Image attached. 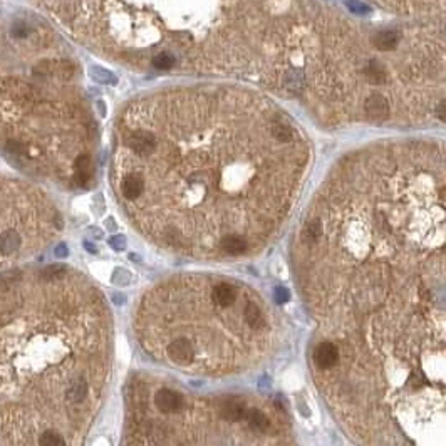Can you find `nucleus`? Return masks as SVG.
Returning <instances> with one entry per match:
<instances>
[{
    "mask_svg": "<svg viewBox=\"0 0 446 446\" xmlns=\"http://www.w3.org/2000/svg\"><path fill=\"white\" fill-rule=\"evenodd\" d=\"M248 411L247 403L238 396H230L221 401L220 404V416L227 421H241L245 419V414Z\"/></svg>",
    "mask_w": 446,
    "mask_h": 446,
    "instance_id": "obj_1",
    "label": "nucleus"
},
{
    "mask_svg": "<svg viewBox=\"0 0 446 446\" xmlns=\"http://www.w3.org/2000/svg\"><path fill=\"white\" fill-rule=\"evenodd\" d=\"M155 404L161 413H178L183 407V396L171 389H159L155 394Z\"/></svg>",
    "mask_w": 446,
    "mask_h": 446,
    "instance_id": "obj_2",
    "label": "nucleus"
},
{
    "mask_svg": "<svg viewBox=\"0 0 446 446\" xmlns=\"http://www.w3.org/2000/svg\"><path fill=\"white\" fill-rule=\"evenodd\" d=\"M364 111L369 119L373 121H384L389 116V103L384 96L381 94H373L369 96L364 103Z\"/></svg>",
    "mask_w": 446,
    "mask_h": 446,
    "instance_id": "obj_3",
    "label": "nucleus"
},
{
    "mask_svg": "<svg viewBox=\"0 0 446 446\" xmlns=\"http://www.w3.org/2000/svg\"><path fill=\"white\" fill-rule=\"evenodd\" d=\"M168 356L176 364H190L193 361V346L188 339H176L168 346Z\"/></svg>",
    "mask_w": 446,
    "mask_h": 446,
    "instance_id": "obj_4",
    "label": "nucleus"
},
{
    "mask_svg": "<svg viewBox=\"0 0 446 446\" xmlns=\"http://www.w3.org/2000/svg\"><path fill=\"white\" fill-rule=\"evenodd\" d=\"M399 39H401V34L398 30L382 29V30H378L373 35V44H374V47L378 50H382V52H389V50L396 49V46L399 44Z\"/></svg>",
    "mask_w": 446,
    "mask_h": 446,
    "instance_id": "obj_5",
    "label": "nucleus"
},
{
    "mask_svg": "<svg viewBox=\"0 0 446 446\" xmlns=\"http://www.w3.org/2000/svg\"><path fill=\"white\" fill-rule=\"evenodd\" d=\"M127 143L139 155H150L156 146L155 136L150 131H135L129 136V139H127Z\"/></svg>",
    "mask_w": 446,
    "mask_h": 446,
    "instance_id": "obj_6",
    "label": "nucleus"
},
{
    "mask_svg": "<svg viewBox=\"0 0 446 446\" xmlns=\"http://www.w3.org/2000/svg\"><path fill=\"white\" fill-rule=\"evenodd\" d=\"M337 359H339V350L332 342H322L321 346L315 349V362L319 367L327 369L332 367Z\"/></svg>",
    "mask_w": 446,
    "mask_h": 446,
    "instance_id": "obj_7",
    "label": "nucleus"
},
{
    "mask_svg": "<svg viewBox=\"0 0 446 446\" xmlns=\"http://www.w3.org/2000/svg\"><path fill=\"white\" fill-rule=\"evenodd\" d=\"M76 181L81 187H87L89 181L92 180V161L89 155H81L76 158Z\"/></svg>",
    "mask_w": 446,
    "mask_h": 446,
    "instance_id": "obj_8",
    "label": "nucleus"
},
{
    "mask_svg": "<svg viewBox=\"0 0 446 446\" xmlns=\"http://www.w3.org/2000/svg\"><path fill=\"white\" fill-rule=\"evenodd\" d=\"M212 297L215 304H218L220 307H230V305H233V302L237 301V290H235V287L230 284H218L213 289Z\"/></svg>",
    "mask_w": 446,
    "mask_h": 446,
    "instance_id": "obj_9",
    "label": "nucleus"
},
{
    "mask_svg": "<svg viewBox=\"0 0 446 446\" xmlns=\"http://www.w3.org/2000/svg\"><path fill=\"white\" fill-rule=\"evenodd\" d=\"M22 247V237L15 230H7L0 235V253L12 255Z\"/></svg>",
    "mask_w": 446,
    "mask_h": 446,
    "instance_id": "obj_10",
    "label": "nucleus"
},
{
    "mask_svg": "<svg viewBox=\"0 0 446 446\" xmlns=\"http://www.w3.org/2000/svg\"><path fill=\"white\" fill-rule=\"evenodd\" d=\"M121 190H123V195L127 200H135L139 195L143 193L144 190V181L141 180V176L138 175H129L124 178L123 184H121Z\"/></svg>",
    "mask_w": 446,
    "mask_h": 446,
    "instance_id": "obj_11",
    "label": "nucleus"
},
{
    "mask_svg": "<svg viewBox=\"0 0 446 446\" xmlns=\"http://www.w3.org/2000/svg\"><path fill=\"white\" fill-rule=\"evenodd\" d=\"M245 419L248 421V426H250L253 431H258V433L267 431V430H269V426H270L269 418H267L265 414L262 411H258V410H248L247 414H245Z\"/></svg>",
    "mask_w": 446,
    "mask_h": 446,
    "instance_id": "obj_12",
    "label": "nucleus"
},
{
    "mask_svg": "<svg viewBox=\"0 0 446 446\" xmlns=\"http://www.w3.org/2000/svg\"><path fill=\"white\" fill-rule=\"evenodd\" d=\"M221 248L228 255H241L247 250V241L237 237V235H228V237L221 240Z\"/></svg>",
    "mask_w": 446,
    "mask_h": 446,
    "instance_id": "obj_13",
    "label": "nucleus"
},
{
    "mask_svg": "<svg viewBox=\"0 0 446 446\" xmlns=\"http://www.w3.org/2000/svg\"><path fill=\"white\" fill-rule=\"evenodd\" d=\"M366 78H367V81L371 82V84H374V86L382 84V82H384L386 78H387L384 66H382V64L378 62V61H371V62L367 64Z\"/></svg>",
    "mask_w": 446,
    "mask_h": 446,
    "instance_id": "obj_14",
    "label": "nucleus"
},
{
    "mask_svg": "<svg viewBox=\"0 0 446 446\" xmlns=\"http://www.w3.org/2000/svg\"><path fill=\"white\" fill-rule=\"evenodd\" d=\"M86 394H87V382L84 379H78L69 386L67 399L71 401V403H81V401H84Z\"/></svg>",
    "mask_w": 446,
    "mask_h": 446,
    "instance_id": "obj_15",
    "label": "nucleus"
},
{
    "mask_svg": "<svg viewBox=\"0 0 446 446\" xmlns=\"http://www.w3.org/2000/svg\"><path fill=\"white\" fill-rule=\"evenodd\" d=\"M245 321L250 327L253 329H258L264 326V315L260 309L257 307L255 304H247L245 307Z\"/></svg>",
    "mask_w": 446,
    "mask_h": 446,
    "instance_id": "obj_16",
    "label": "nucleus"
},
{
    "mask_svg": "<svg viewBox=\"0 0 446 446\" xmlns=\"http://www.w3.org/2000/svg\"><path fill=\"white\" fill-rule=\"evenodd\" d=\"M67 273V267L64 264H54V265H49L47 269H44L41 277L42 280H47V282H52V280L57 278H62L64 275Z\"/></svg>",
    "mask_w": 446,
    "mask_h": 446,
    "instance_id": "obj_17",
    "label": "nucleus"
},
{
    "mask_svg": "<svg viewBox=\"0 0 446 446\" xmlns=\"http://www.w3.org/2000/svg\"><path fill=\"white\" fill-rule=\"evenodd\" d=\"M304 84V72L302 71H290L285 76V87L292 92L301 91Z\"/></svg>",
    "mask_w": 446,
    "mask_h": 446,
    "instance_id": "obj_18",
    "label": "nucleus"
},
{
    "mask_svg": "<svg viewBox=\"0 0 446 446\" xmlns=\"http://www.w3.org/2000/svg\"><path fill=\"white\" fill-rule=\"evenodd\" d=\"M175 55L170 54V52H159L156 54L155 57H153V66H155L156 69H159V71H166V69H171L175 66Z\"/></svg>",
    "mask_w": 446,
    "mask_h": 446,
    "instance_id": "obj_19",
    "label": "nucleus"
},
{
    "mask_svg": "<svg viewBox=\"0 0 446 446\" xmlns=\"http://www.w3.org/2000/svg\"><path fill=\"white\" fill-rule=\"evenodd\" d=\"M39 443L44 446H64L66 444V439L55 431H46V433H42Z\"/></svg>",
    "mask_w": 446,
    "mask_h": 446,
    "instance_id": "obj_20",
    "label": "nucleus"
},
{
    "mask_svg": "<svg viewBox=\"0 0 446 446\" xmlns=\"http://www.w3.org/2000/svg\"><path fill=\"white\" fill-rule=\"evenodd\" d=\"M91 76H92L94 81L104 82V84H114V82H116V76L109 71H106V69H103V67H92Z\"/></svg>",
    "mask_w": 446,
    "mask_h": 446,
    "instance_id": "obj_21",
    "label": "nucleus"
},
{
    "mask_svg": "<svg viewBox=\"0 0 446 446\" xmlns=\"http://www.w3.org/2000/svg\"><path fill=\"white\" fill-rule=\"evenodd\" d=\"M273 136H275L278 141H287V139L292 138V127L285 123H277L273 126Z\"/></svg>",
    "mask_w": 446,
    "mask_h": 446,
    "instance_id": "obj_22",
    "label": "nucleus"
},
{
    "mask_svg": "<svg viewBox=\"0 0 446 446\" xmlns=\"http://www.w3.org/2000/svg\"><path fill=\"white\" fill-rule=\"evenodd\" d=\"M322 233V228H321V223H319L317 220L310 221L307 228H305V237H307L309 240H317L319 237H321Z\"/></svg>",
    "mask_w": 446,
    "mask_h": 446,
    "instance_id": "obj_23",
    "label": "nucleus"
},
{
    "mask_svg": "<svg viewBox=\"0 0 446 446\" xmlns=\"http://www.w3.org/2000/svg\"><path fill=\"white\" fill-rule=\"evenodd\" d=\"M5 148H7V151L12 153V155H24L25 153V144L22 141H18V139H10V141L5 144Z\"/></svg>",
    "mask_w": 446,
    "mask_h": 446,
    "instance_id": "obj_24",
    "label": "nucleus"
},
{
    "mask_svg": "<svg viewBox=\"0 0 446 446\" xmlns=\"http://www.w3.org/2000/svg\"><path fill=\"white\" fill-rule=\"evenodd\" d=\"M347 5H349V9L354 12V14H366V12H369L367 5L358 2V0H349Z\"/></svg>",
    "mask_w": 446,
    "mask_h": 446,
    "instance_id": "obj_25",
    "label": "nucleus"
},
{
    "mask_svg": "<svg viewBox=\"0 0 446 446\" xmlns=\"http://www.w3.org/2000/svg\"><path fill=\"white\" fill-rule=\"evenodd\" d=\"M109 245L116 248V250H123V248L126 247V238L121 237V235H116V237H113L109 240Z\"/></svg>",
    "mask_w": 446,
    "mask_h": 446,
    "instance_id": "obj_26",
    "label": "nucleus"
},
{
    "mask_svg": "<svg viewBox=\"0 0 446 446\" xmlns=\"http://www.w3.org/2000/svg\"><path fill=\"white\" fill-rule=\"evenodd\" d=\"M275 295H277L278 302H287V299H289V292H287L285 289H282V287H277Z\"/></svg>",
    "mask_w": 446,
    "mask_h": 446,
    "instance_id": "obj_27",
    "label": "nucleus"
},
{
    "mask_svg": "<svg viewBox=\"0 0 446 446\" xmlns=\"http://www.w3.org/2000/svg\"><path fill=\"white\" fill-rule=\"evenodd\" d=\"M54 253H55V257H59V258H64V257H67V247L66 245H59V247H55V250H54Z\"/></svg>",
    "mask_w": 446,
    "mask_h": 446,
    "instance_id": "obj_28",
    "label": "nucleus"
},
{
    "mask_svg": "<svg viewBox=\"0 0 446 446\" xmlns=\"http://www.w3.org/2000/svg\"><path fill=\"white\" fill-rule=\"evenodd\" d=\"M438 116L441 121H444V101H441L439 103V107H438Z\"/></svg>",
    "mask_w": 446,
    "mask_h": 446,
    "instance_id": "obj_29",
    "label": "nucleus"
},
{
    "mask_svg": "<svg viewBox=\"0 0 446 446\" xmlns=\"http://www.w3.org/2000/svg\"><path fill=\"white\" fill-rule=\"evenodd\" d=\"M84 245H86V248H87V250H89V252H92V253H96V248H94V247H92L91 244H89V241H86V244H84Z\"/></svg>",
    "mask_w": 446,
    "mask_h": 446,
    "instance_id": "obj_30",
    "label": "nucleus"
},
{
    "mask_svg": "<svg viewBox=\"0 0 446 446\" xmlns=\"http://www.w3.org/2000/svg\"><path fill=\"white\" fill-rule=\"evenodd\" d=\"M439 198H441V201H444V188L439 190Z\"/></svg>",
    "mask_w": 446,
    "mask_h": 446,
    "instance_id": "obj_31",
    "label": "nucleus"
}]
</instances>
